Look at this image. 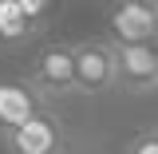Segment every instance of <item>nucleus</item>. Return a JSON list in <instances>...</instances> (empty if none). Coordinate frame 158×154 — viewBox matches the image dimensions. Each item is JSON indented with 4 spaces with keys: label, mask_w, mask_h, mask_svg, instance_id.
Wrapping results in <instances>:
<instances>
[{
    "label": "nucleus",
    "mask_w": 158,
    "mask_h": 154,
    "mask_svg": "<svg viewBox=\"0 0 158 154\" xmlns=\"http://www.w3.org/2000/svg\"><path fill=\"white\" fill-rule=\"evenodd\" d=\"M75 48V95L99 99L118 87V63L111 40H79Z\"/></svg>",
    "instance_id": "nucleus-1"
},
{
    "label": "nucleus",
    "mask_w": 158,
    "mask_h": 154,
    "mask_svg": "<svg viewBox=\"0 0 158 154\" xmlns=\"http://www.w3.org/2000/svg\"><path fill=\"white\" fill-rule=\"evenodd\" d=\"M154 48H158V36H154Z\"/></svg>",
    "instance_id": "nucleus-8"
},
{
    "label": "nucleus",
    "mask_w": 158,
    "mask_h": 154,
    "mask_svg": "<svg viewBox=\"0 0 158 154\" xmlns=\"http://www.w3.org/2000/svg\"><path fill=\"white\" fill-rule=\"evenodd\" d=\"M8 154H63V127L56 115H36L32 123H24L20 131L0 138Z\"/></svg>",
    "instance_id": "nucleus-6"
},
{
    "label": "nucleus",
    "mask_w": 158,
    "mask_h": 154,
    "mask_svg": "<svg viewBox=\"0 0 158 154\" xmlns=\"http://www.w3.org/2000/svg\"><path fill=\"white\" fill-rule=\"evenodd\" d=\"M44 115V99L28 79H0V138Z\"/></svg>",
    "instance_id": "nucleus-5"
},
{
    "label": "nucleus",
    "mask_w": 158,
    "mask_h": 154,
    "mask_svg": "<svg viewBox=\"0 0 158 154\" xmlns=\"http://www.w3.org/2000/svg\"><path fill=\"white\" fill-rule=\"evenodd\" d=\"M127 154H158V131H146V135L131 138V146H127Z\"/></svg>",
    "instance_id": "nucleus-7"
},
{
    "label": "nucleus",
    "mask_w": 158,
    "mask_h": 154,
    "mask_svg": "<svg viewBox=\"0 0 158 154\" xmlns=\"http://www.w3.org/2000/svg\"><path fill=\"white\" fill-rule=\"evenodd\" d=\"M28 83L40 91V99L75 95V48L71 44H48L44 52H36Z\"/></svg>",
    "instance_id": "nucleus-2"
},
{
    "label": "nucleus",
    "mask_w": 158,
    "mask_h": 154,
    "mask_svg": "<svg viewBox=\"0 0 158 154\" xmlns=\"http://www.w3.org/2000/svg\"><path fill=\"white\" fill-rule=\"evenodd\" d=\"M115 63H118V87L127 95H150L158 91V48L154 44H115Z\"/></svg>",
    "instance_id": "nucleus-4"
},
{
    "label": "nucleus",
    "mask_w": 158,
    "mask_h": 154,
    "mask_svg": "<svg viewBox=\"0 0 158 154\" xmlns=\"http://www.w3.org/2000/svg\"><path fill=\"white\" fill-rule=\"evenodd\" d=\"M154 8H158V0H154Z\"/></svg>",
    "instance_id": "nucleus-9"
},
{
    "label": "nucleus",
    "mask_w": 158,
    "mask_h": 154,
    "mask_svg": "<svg viewBox=\"0 0 158 154\" xmlns=\"http://www.w3.org/2000/svg\"><path fill=\"white\" fill-rule=\"evenodd\" d=\"M111 44L131 48V44H154L158 36V8L154 0H115L111 16H107Z\"/></svg>",
    "instance_id": "nucleus-3"
}]
</instances>
